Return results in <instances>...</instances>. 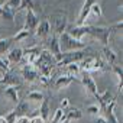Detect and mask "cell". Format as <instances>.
<instances>
[{"label": "cell", "instance_id": "6da1fadb", "mask_svg": "<svg viewBox=\"0 0 123 123\" xmlns=\"http://www.w3.org/2000/svg\"><path fill=\"white\" fill-rule=\"evenodd\" d=\"M55 65H56V59L54 58V55H52L48 49L41 51L38 59L33 62V67L38 70L39 75H42V77H49V78H51L52 68H54Z\"/></svg>", "mask_w": 123, "mask_h": 123}, {"label": "cell", "instance_id": "7a4b0ae2", "mask_svg": "<svg viewBox=\"0 0 123 123\" xmlns=\"http://www.w3.org/2000/svg\"><path fill=\"white\" fill-rule=\"evenodd\" d=\"M59 41V49L61 52H71V51H80L86 48V43L83 41H78L75 38H73L68 32H64L58 36Z\"/></svg>", "mask_w": 123, "mask_h": 123}, {"label": "cell", "instance_id": "3957f363", "mask_svg": "<svg viewBox=\"0 0 123 123\" xmlns=\"http://www.w3.org/2000/svg\"><path fill=\"white\" fill-rule=\"evenodd\" d=\"M48 22H49L51 31L56 36H59L61 33H64L67 31L68 20H67V13L65 12H55V13H52Z\"/></svg>", "mask_w": 123, "mask_h": 123}, {"label": "cell", "instance_id": "277c9868", "mask_svg": "<svg viewBox=\"0 0 123 123\" xmlns=\"http://www.w3.org/2000/svg\"><path fill=\"white\" fill-rule=\"evenodd\" d=\"M83 31L86 35H91L93 38H97L104 46L109 45V38H110V28L104 26H93V25H83Z\"/></svg>", "mask_w": 123, "mask_h": 123}, {"label": "cell", "instance_id": "5b68a950", "mask_svg": "<svg viewBox=\"0 0 123 123\" xmlns=\"http://www.w3.org/2000/svg\"><path fill=\"white\" fill-rule=\"evenodd\" d=\"M84 56H86V52L83 49L71 51V52H62V54H61V58L58 59V62H56V65H68V64L80 62Z\"/></svg>", "mask_w": 123, "mask_h": 123}, {"label": "cell", "instance_id": "8992f818", "mask_svg": "<svg viewBox=\"0 0 123 123\" xmlns=\"http://www.w3.org/2000/svg\"><path fill=\"white\" fill-rule=\"evenodd\" d=\"M80 80H81L83 86L86 87V91H87V93L93 94L94 97H97V96H98L97 84L94 83V80H93V77L90 75V73H83V74H81V77H80Z\"/></svg>", "mask_w": 123, "mask_h": 123}, {"label": "cell", "instance_id": "52a82bcc", "mask_svg": "<svg viewBox=\"0 0 123 123\" xmlns=\"http://www.w3.org/2000/svg\"><path fill=\"white\" fill-rule=\"evenodd\" d=\"M20 74H22L23 80L28 81V83H35V81H38V78H39L38 70H36L33 65H31V64H25V65L22 67V70H20Z\"/></svg>", "mask_w": 123, "mask_h": 123}, {"label": "cell", "instance_id": "ba28073f", "mask_svg": "<svg viewBox=\"0 0 123 123\" xmlns=\"http://www.w3.org/2000/svg\"><path fill=\"white\" fill-rule=\"evenodd\" d=\"M0 84H3L5 87H16L20 84V77L10 70L3 75H0Z\"/></svg>", "mask_w": 123, "mask_h": 123}, {"label": "cell", "instance_id": "9c48e42d", "mask_svg": "<svg viewBox=\"0 0 123 123\" xmlns=\"http://www.w3.org/2000/svg\"><path fill=\"white\" fill-rule=\"evenodd\" d=\"M94 3H97V0H86V2H84L81 10H80V13H78V19H77V25H75V26L86 25L87 18H88V10H90V7H91Z\"/></svg>", "mask_w": 123, "mask_h": 123}, {"label": "cell", "instance_id": "30bf717a", "mask_svg": "<svg viewBox=\"0 0 123 123\" xmlns=\"http://www.w3.org/2000/svg\"><path fill=\"white\" fill-rule=\"evenodd\" d=\"M38 25H39V19H38V15L35 13V10H26L25 29L31 32V31H35Z\"/></svg>", "mask_w": 123, "mask_h": 123}, {"label": "cell", "instance_id": "8fae6325", "mask_svg": "<svg viewBox=\"0 0 123 123\" xmlns=\"http://www.w3.org/2000/svg\"><path fill=\"white\" fill-rule=\"evenodd\" d=\"M39 54H41V49H39L38 46H29L28 49L23 51V58H22V59H25L26 64L33 65V62L38 59Z\"/></svg>", "mask_w": 123, "mask_h": 123}, {"label": "cell", "instance_id": "7c38bea8", "mask_svg": "<svg viewBox=\"0 0 123 123\" xmlns=\"http://www.w3.org/2000/svg\"><path fill=\"white\" fill-rule=\"evenodd\" d=\"M114 107H116V100L113 98L104 109H103V113H104V119L107 123H119L116 114H114Z\"/></svg>", "mask_w": 123, "mask_h": 123}, {"label": "cell", "instance_id": "4fadbf2b", "mask_svg": "<svg viewBox=\"0 0 123 123\" xmlns=\"http://www.w3.org/2000/svg\"><path fill=\"white\" fill-rule=\"evenodd\" d=\"M75 80V77L70 75V74H64V75H59L56 77V80L54 81V88L55 90H62V88H67L73 81Z\"/></svg>", "mask_w": 123, "mask_h": 123}, {"label": "cell", "instance_id": "5bb4252c", "mask_svg": "<svg viewBox=\"0 0 123 123\" xmlns=\"http://www.w3.org/2000/svg\"><path fill=\"white\" fill-rule=\"evenodd\" d=\"M48 51L54 55V58L56 59V62H58V59L61 58V49H59V41H58V36L56 35H52L51 39H49V48Z\"/></svg>", "mask_w": 123, "mask_h": 123}, {"label": "cell", "instance_id": "9a60e30c", "mask_svg": "<svg viewBox=\"0 0 123 123\" xmlns=\"http://www.w3.org/2000/svg\"><path fill=\"white\" fill-rule=\"evenodd\" d=\"M22 58H23V49L22 48H13V49L9 51L6 59L9 61V64L16 65V64H19L20 61H22Z\"/></svg>", "mask_w": 123, "mask_h": 123}, {"label": "cell", "instance_id": "2e32d148", "mask_svg": "<svg viewBox=\"0 0 123 123\" xmlns=\"http://www.w3.org/2000/svg\"><path fill=\"white\" fill-rule=\"evenodd\" d=\"M43 98H45L43 94H42L41 91H38V90H32V91H29V93L26 94V101L31 103V104H33L35 107H39Z\"/></svg>", "mask_w": 123, "mask_h": 123}, {"label": "cell", "instance_id": "e0dca14e", "mask_svg": "<svg viewBox=\"0 0 123 123\" xmlns=\"http://www.w3.org/2000/svg\"><path fill=\"white\" fill-rule=\"evenodd\" d=\"M101 54H103V58H104V61H106V64H109L110 67L111 65H114L116 64V59H117V54L109 46V45H106L104 48H103V51H101Z\"/></svg>", "mask_w": 123, "mask_h": 123}, {"label": "cell", "instance_id": "ac0fdd59", "mask_svg": "<svg viewBox=\"0 0 123 123\" xmlns=\"http://www.w3.org/2000/svg\"><path fill=\"white\" fill-rule=\"evenodd\" d=\"M49 33H51L49 22H48V20H42V22H39V25H38L36 29H35V35H36L38 38H46Z\"/></svg>", "mask_w": 123, "mask_h": 123}, {"label": "cell", "instance_id": "d6986e66", "mask_svg": "<svg viewBox=\"0 0 123 123\" xmlns=\"http://www.w3.org/2000/svg\"><path fill=\"white\" fill-rule=\"evenodd\" d=\"M5 97L7 100H10L13 104H18L20 100H19V93H18V88L16 87H6L5 88Z\"/></svg>", "mask_w": 123, "mask_h": 123}, {"label": "cell", "instance_id": "ffe728a7", "mask_svg": "<svg viewBox=\"0 0 123 123\" xmlns=\"http://www.w3.org/2000/svg\"><path fill=\"white\" fill-rule=\"evenodd\" d=\"M97 98V101H98V106H100V109H101V111H103V109L113 100V97H111V94H110V91H104V93H98V96L96 97Z\"/></svg>", "mask_w": 123, "mask_h": 123}, {"label": "cell", "instance_id": "44dd1931", "mask_svg": "<svg viewBox=\"0 0 123 123\" xmlns=\"http://www.w3.org/2000/svg\"><path fill=\"white\" fill-rule=\"evenodd\" d=\"M28 110H29V103H28V101H19V103L16 104V107H15V113H16L18 119L26 116Z\"/></svg>", "mask_w": 123, "mask_h": 123}, {"label": "cell", "instance_id": "7402d4cb", "mask_svg": "<svg viewBox=\"0 0 123 123\" xmlns=\"http://www.w3.org/2000/svg\"><path fill=\"white\" fill-rule=\"evenodd\" d=\"M81 116H83V113H81L80 109L73 107V109L65 110V119H68L70 122H71V120H78V119H81Z\"/></svg>", "mask_w": 123, "mask_h": 123}, {"label": "cell", "instance_id": "603a6c76", "mask_svg": "<svg viewBox=\"0 0 123 123\" xmlns=\"http://www.w3.org/2000/svg\"><path fill=\"white\" fill-rule=\"evenodd\" d=\"M39 116L43 120H46L48 116H49V101L46 98H43L42 103H41V106H39Z\"/></svg>", "mask_w": 123, "mask_h": 123}, {"label": "cell", "instance_id": "cb8c5ba5", "mask_svg": "<svg viewBox=\"0 0 123 123\" xmlns=\"http://www.w3.org/2000/svg\"><path fill=\"white\" fill-rule=\"evenodd\" d=\"M12 42L13 39L12 38H0V55H3V54H7V51L10 49L12 46Z\"/></svg>", "mask_w": 123, "mask_h": 123}, {"label": "cell", "instance_id": "d4e9b609", "mask_svg": "<svg viewBox=\"0 0 123 123\" xmlns=\"http://www.w3.org/2000/svg\"><path fill=\"white\" fill-rule=\"evenodd\" d=\"M15 15H16L15 10H12V9H9V7L2 5V16H0V18H3V19H6L9 22H13L15 20Z\"/></svg>", "mask_w": 123, "mask_h": 123}, {"label": "cell", "instance_id": "484cf974", "mask_svg": "<svg viewBox=\"0 0 123 123\" xmlns=\"http://www.w3.org/2000/svg\"><path fill=\"white\" fill-rule=\"evenodd\" d=\"M33 9H35V0H20V6L16 10V13L20 10H33Z\"/></svg>", "mask_w": 123, "mask_h": 123}, {"label": "cell", "instance_id": "4316f807", "mask_svg": "<svg viewBox=\"0 0 123 123\" xmlns=\"http://www.w3.org/2000/svg\"><path fill=\"white\" fill-rule=\"evenodd\" d=\"M65 119V110H62V109H56L55 110V113H54V116H52V119H51V123H61Z\"/></svg>", "mask_w": 123, "mask_h": 123}, {"label": "cell", "instance_id": "83f0119b", "mask_svg": "<svg viewBox=\"0 0 123 123\" xmlns=\"http://www.w3.org/2000/svg\"><path fill=\"white\" fill-rule=\"evenodd\" d=\"M101 15H103V12H101V7H100V5L98 3H94L91 7H90V10H88V18L90 16H93V18H101ZM87 18V19H88Z\"/></svg>", "mask_w": 123, "mask_h": 123}, {"label": "cell", "instance_id": "f1b7e54d", "mask_svg": "<svg viewBox=\"0 0 123 123\" xmlns=\"http://www.w3.org/2000/svg\"><path fill=\"white\" fill-rule=\"evenodd\" d=\"M67 67V74L73 75V77H78L80 75V67H78V62H74V64H68L65 65Z\"/></svg>", "mask_w": 123, "mask_h": 123}, {"label": "cell", "instance_id": "f546056e", "mask_svg": "<svg viewBox=\"0 0 123 123\" xmlns=\"http://www.w3.org/2000/svg\"><path fill=\"white\" fill-rule=\"evenodd\" d=\"M28 36H29V31H26L25 28H22L20 31L16 32L15 36H12V39L16 41V42H19V41H22V39H25V38H28Z\"/></svg>", "mask_w": 123, "mask_h": 123}, {"label": "cell", "instance_id": "4dcf8cb0", "mask_svg": "<svg viewBox=\"0 0 123 123\" xmlns=\"http://www.w3.org/2000/svg\"><path fill=\"white\" fill-rule=\"evenodd\" d=\"M86 111H87L88 114H91V116H100L101 109H100L98 104H91V106H88V107L86 109Z\"/></svg>", "mask_w": 123, "mask_h": 123}, {"label": "cell", "instance_id": "1f68e13d", "mask_svg": "<svg viewBox=\"0 0 123 123\" xmlns=\"http://www.w3.org/2000/svg\"><path fill=\"white\" fill-rule=\"evenodd\" d=\"M3 6H6V7H9V9L16 12L19 9V6H20V0H6Z\"/></svg>", "mask_w": 123, "mask_h": 123}, {"label": "cell", "instance_id": "d6a6232c", "mask_svg": "<svg viewBox=\"0 0 123 123\" xmlns=\"http://www.w3.org/2000/svg\"><path fill=\"white\" fill-rule=\"evenodd\" d=\"M5 119H6V122H7V123H16L18 116H16V113H15V109H13V110H10V111L5 116Z\"/></svg>", "mask_w": 123, "mask_h": 123}, {"label": "cell", "instance_id": "836d02e7", "mask_svg": "<svg viewBox=\"0 0 123 123\" xmlns=\"http://www.w3.org/2000/svg\"><path fill=\"white\" fill-rule=\"evenodd\" d=\"M122 26H123V22L122 20H119V22H116V23H113L111 26H109L110 28V31H122Z\"/></svg>", "mask_w": 123, "mask_h": 123}, {"label": "cell", "instance_id": "e575fe53", "mask_svg": "<svg viewBox=\"0 0 123 123\" xmlns=\"http://www.w3.org/2000/svg\"><path fill=\"white\" fill-rule=\"evenodd\" d=\"M29 123H45V120H43L41 116H35V117L29 119Z\"/></svg>", "mask_w": 123, "mask_h": 123}, {"label": "cell", "instance_id": "d590c367", "mask_svg": "<svg viewBox=\"0 0 123 123\" xmlns=\"http://www.w3.org/2000/svg\"><path fill=\"white\" fill-rule=\"evenodd\" d=\"M68 106H70V100L68 98H62V101H61V109L65 110V109H68Z\"/></svg>", "mask_w": 123, "mask_h": 123}, {"label": "cell", "instance_id": "8d00e7d4", "mask_svg": "<svg viewBox=\"0 0 123 123\" xmlns=\"http://www.w3.org/2000/svg\"><path fill=\"white\" fill-rule=\"evenodd\" d=\"M96 123H107V122H106V119H104L103 116H97V120H96Z\"/></svg>", "mask_w": 123, "mask_h": 123}, {"label": "cell", "instance_id": "74e56055", "mask_svg": "<svg viewBox=\"0 0 123 123\" xmlns=\"http://www.w3.org/2000/svg\"><path fill=\"white\" fill-rule=\"evenodd\" d=\"M0 123H7L6 119H5V116H0Z\"/></svg>", "mask_w": 123, "mask_h": 123}, {"label": "cell", "instance_id": "f35d334b", "mask_svg": "<svg viewBox=\"0 0 123 123\" xmlns=\"http://www.w3.org/2000/svg\"><path fill=\"white\" fill-rule=\"evenodd\" d=\"M61 123H70V120H68V119H64L62 122H61Z\"/></svg>", "mask_w": 123, "mask_h": 123}, {"label": "cell", "instance_id": "ab89813d", "mask_svg": "<svg viewBox=\"0 0 123 123\" xmlns=\"http://www.w3.org/2000/svg\"><path fill=\"white\" fill-rule=\"evenodd\" d=\"M5 2H6V0H0V6H2V5H5Z\"/></svg>", "mask_w": 123, "mask_h": 123}, {"label": "cell", "instance_id": "60d3db41", "mask_svg": "<svg viewBox=\"0 0 123 123\" xmlns=\"http://www.w3.org/2000/svg\"><path fill=\"white\" fill-rule=\"evenodd\" d=\"M0 16H2V6H0Z\"/></svg>", "mask_w": 123, "mask_h": 123}]
</instances>
